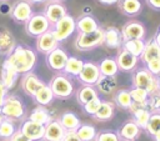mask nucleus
<instances>
[{
  "instance_id": "nucleus-13",
  "label": "nucleus",
  "mask_w": 160,
  "mask_h": 141,
  "mask_svg": "<svg viewBox=\"0 0 160 141\" xmlns=\"http://www.w3.org/2000/svg\"><path fill=\"white\" fill-rule=\"evenodd\" d=\"M28 139H30L31 141H40L44 137V131H45V126L41 124H38L32 120H25L22 121L20 129H19Z\"/></svg>"
},
{
  "instance_id": "nucleus-40",
  "label": "nucleus",
  "mask_w": 160,
  "mask_h": 141,
  "mask_svg": "<svg viewBox=\"0 0 160 141\" xmlns=\"http://www.w3.org/2000/svg\"><path fill=\"white\" fill-rule=\"evenodd\" d=\"M100 104H101V99H100L99 96H96V97H94L92 100H90L89 102H86L82 107H84V110H85V112H86L88 115L92 116V115L96 112V110L99 109Z\"/></svg>"
},
{
  "instance_id": "nucleus-16",
  "label": "nucleus",
  "mask_w": 160,
  "mask_h": 141,
  "mask_svg": "<svg viewBox=\"0 0 160 141\" xmlns=\"http://www.w3.org/2000/svg\"><path fill=\"white\" fill-rule=\"evenodd\" d=\"M45 82L36 75L34 74L32 71L28 72V74H24L22 76V80H21V89L24 90V92L29 96H34V94L44 85Z\"/></svg>"
},
{
  "instance_id": "nucleus-51",
  "label": "nucleus",
  "mask_w": 160,
  "mask_h": 141,
  "mask_svg": "<svg viewBox=\"0 0 160 141\" xmlns=\"http://www.w3.org/2000/svg\"><path fill=\"white\" fill-rule=\"evenodd\" d=\"M2 120H4V116H2V115H1V112H0V124H1V121H2Z\"/></svg>"
},
{
  "instance_id": "nucleus-24",
  "label": "nucleus",
  "mask_w": 160,
  "mask_h": 141,
  "mask_svg": "<svg viewBox=\"0 0 160 141\" xmlns=\"http://www.w3.org/2000/svg\"><path fill=\"white\" fill-rule=\"evenodd\" d=\"M96 96H99V91L95 86L91 85H81L75 92V97L81 106H84L86 102H89Z\"/></svg>"
},
{
  "instance_id": "nucleus-6",
  "label": "nucleus",
  "mask_w": 160,
  "mask_h": 141,
  "mask_svg": "<svg viewBox=\"0 0 160 141\" xmlns=\"http://www.w3.org/2000/svg\"><path fill=\"white\" fill-rule=\"evenodd\" d=\"M50 30H51L54 37L56 39V41L60 44L61 41H65L68 37H70L75 32V30H76L75 17H72L69 14H66L59 21H56L55 24H52L51 27H50Z\"/></svg>"
},
{
  "instance_id": "nucleus-21",
  "label": "nucleus",
  "mask_w": 160,
  "mask_h": 141,
  "mask_svg": "<svg viewBox=\"0 0 160 141\" xmlns=\"http://www.w3.org/2000/svg\"><path fill=\"white\" fill-rule=\"evenodd\" d=\"M159 57H160V47L156 44L155 39L151 37V39L146 40L145 41V47H144L141 55L139 56V60L144 65H146L149 61H151L154 59H159Z\"/></svg>"
},
{
  "instance_id": "nucleus-5",
  "label": "nucleus",
  "mask_w": 160,
  "mask_h": 141,
  "mask_svg": "<svg viewBox=\"0 0 160 141\" xmlns=\"http://www.w3.org/2000/svg\"><path fill=\"white\" fill-rule=\"evenodd\" d=\"M0 112L4 116V119L18 121L24 119L25 116V106L22 100L16 95H8L5 97V101L2 106L0 107Z\"/></svg>"
},
{
  "instance_id": "nucleus-37",
  "label": "nucleus",
  "mask_w": 160,
  "mask_h": 141,
  "mask_svg": "<svg viewBox=\"0 0 160 141\" xmlns=\"http://www.w3.org/2000/svg\"><path fill=\"white\" fill-rule=\"evenodd\" d=\"M112 77H114V76H102V75H101L95 86H98L99 91H101V92H104V94H110V92L114 90L115 85H116V84L114 82Z\"/></svg>"
},
{
  "instance_id": "nucleus-29",
  "label": "nucleus",
  "mask_w": 160,
  "mask_h": 141,
  "mask_svg": "<svg viewBox=\"0 0 160 141\" xmlns=\"http://www.w3.org/2000/svg\"><path fill=\"white\" fill-rule=\"evenodd\" d=\"M18 76H19V74L15 70H12L10 66L2 64L1 71H0V81L4 84V86L8 90H10L15 85V82L18 80Z\"/></svg>"
},
{
  "instance_id": "nucleus-43",
  "label": "nucleus",
  "mask_w": 160,
  "mask_h": 141,
  "mask_svg": "<svg viewBox=\"0 0 160 141\" xmlns=\"http://www.w3.org/2000/svg\"><path fill=\"white\" fill-rule=\"evenodd\" d=\"M61 141H81V140L78 136L76 131H66Z\"/></svg>"
},
{
  "instance_id": "nucleus-39",
  "label": "nucleus",
  "mask_w": 160,
  "mask_h": 141,
  "mask_svg": "<svg viewBox=\"0 0 160 141\" xmlns=\"http://www.w3.org/2000/svg\"><path fill=\"white\" fill-rule=\"evenodd\" d=\"M94 141H120V137L118 136V132L111 130H101L96 132V136Z\"/></svg>"
},
{
  "instance_id": "nucleus-4",
  "label": "nucleus",
  "mask_w": 160,
  "mask_h": 141,
  "mask_svg": "<svg viewBox=\"0 0 160 141\" xmlns=\"http://www.w3.org/2000/svg\"><path fill=\"white\" fill-rule=\"evenodd\" d=\"M75 49L79 51H90L104 45V29L99 27L92 32H78L75 39Z\"/></svg>"
},
{
  "instance_id": "nucleus-32",
  "label": "nucleus",
  "mask_w": 160,
  "mask_h": 141,
  "mask_svg": "<svg viewBox=\"0 0 160 141\" xmlns=\"http://www.w3.org/2000/svg\"><path fill=\"white\" fill-rule=\"evenodd\" d=\"M82 65H84V61L81 59L75 57V56H69L62 72L69 75V76H75L76 77L80 74V71L82 69Z\"/></svg>"
},
{
  "instance_id": "nucleus-50",
  "label": "nucleus",
  "mask_w": 160,
  "mask_h": 141,
  "mask_svg": "<svg viewBox=\"0 0 160 141\" xmlns=\"http://www.w3.org/2000/svg\"><path fill=\"white\" fill-rule=\"evenodd\" d=\"M156 80H158V87H159V91H160V75L156 76Z\"/></svg>"
},
{
  "instance_id": "nucleus-44",
  "label": "nucleus",
  "mask_w": 160,
  "mask_h": 141,
  "mask_svg": "<svg viewBox=\"0 0 160 141\" xmlns=\"http://www.w3.org/2000/svg\"><path fill=\"white\" fill-rule=\"evenodd\" d=\"M8 96V89L4 86V84L0 81V107L2 106L4 101H5V97Z\"/></svg>"
},
{
  "instance_id": "nucleus-8",
  "label": "nucleus",
  "mask_w": 160,
  "mask_h": 141,
  "mask_svg": "<svg viewBox=\"0 0 160 141\" xmlns=\"http://www.w3.org/2000/svg\"><path fill=\"white\" fill-rule=\"evenodd\" d=\"M68 52L61 49V47H55L52 51H50L49 54H46V65L48 67L54 71V72H62L64 67H65V64L68 61Z\"/></svg>"
},
{
  "instance_id": "nucleus-9",
  "label": "nucleus",
  "mask_w": 160,
  "mask_h": 141,
  "mask_svg": "<svg viewBox=\"0 0 160 141\" xmlns=\"http://www.w3.org/2000/svg\"><path fill=\"white\" fill-rule=\"evenodd\" d=\"M101 74L99 70L98 64L91 62V61H86L82 65V69L80 71V74L76 76V79L82 84V85H91L95 86L96 82L99 81Z\"/></svg>"
},
{
  "instance_id": "nucleus-49",
  "label": "nucleus",
  "mask_w": 160,
  "mask_h": 141,
  "mask_svg": "<svg viewBox=\"0 0 160 141\" xmlns=\"http://www.w3.org/2000/svg\"><path fill=\"white\" fill-rule=\"evenodd\" d=\"M152 140H154V141H160V131H159L155 136H152Z\"/></svg>"
},
{
  "instance_id": "nucleus-3",
  "label": "nucleus",
  "mask_w": 160,
  "mask_h": 141,
  "mask_svg": "<svg viewBox=\"0 0 160 141\" xmlns=\"http://www.w3.org/2000/svg\"><path fill=\"white\" fill-rule=\"evenodd\" d=\"M131 81H132V86L134 87H142V89H145L149 92L150 96L160 94L159 87H158L156 76L152 75L145 66L134 70Z\"/></svg>"
},
{
  "instance_id": "nucleus-30",
  "label": "nucleus",
  "mask_w": 160,
  "mask_h": 141,
  "mask_svg": "<svg viewBox=\"0 0 160 141\" xmlns=\"http://www.w3.org/2000/svg\"><path fill=\"white\" fill-rule=\"evenodd\" d=\"M98 66H99L100 74L102 76H115L119 72L118 64H116L115 59H112V57H105V59H102L98 64Z\"/></svg>"
},
{
  "instance_id": "nucleus-23",
  "label": "nucleus",
  "mask_w": 160,
  "mask_h": 141,
  "mask_svg": "<svg viewBox=\"0 0 160 141\" xmlns=\"http://www.w3.org/2000/svg\"><path fill=\"white\" fill-rule=\"evenodd\" d=\"M114 112H115V104L111 101L101 100V104L96 110V112L92 115V119L99 122H105L112 119Z\"/></svg>"
},
{
  "instance_id": "nucleus-1",
  "label": "nucleus",
  "mask_w": 160,
  "mask_h": 141,
  "mask_svg": "<svg viewBox=\"0 0 160 141\" xmlns=\"http://www.w3.org/2000/svg\"><path fill=\"white\" fill-rule=\"evenodd\" d=\"M36 61H38V56L31 47L24 45H16L15 49L11 51V54H9L5 57L2 64L10 66L18 74L24 75L32 71V69L36 65Z\"/></svg>"
},
{
  "instance_id": "nucleus-22",
  "label": "nucleus",
  "mask_w": 160,
  "mask_h": 141,
  "mask_svg": "<svg viewBox=\"0 0 160 141\" xmlns=\"http://www.w3.org/2000/svg\"><path fill=\"white\" fill-rule=\"evenodd\" d=\"M118 9L119 11L129 17L136 16L140 14L142 9V4L140 0H118Z\"/></svg>"
},
{
  "instance_id": "nucleus-34",
  "label": "nucleus",
  "mask_w": 160,
  "mask_h": 141,
  "mask_svg": "<svg viewBox=\"0 0 160 141\" xmlns=\"http://www.w3.org/2000/svg\"><path fill=\"white\" fill-rule=\"evenodd\" d=\"M96 132L98 131H96L95 126L89 125V124H81L76 130V134L81 141H94Z\"/></svg>"
},
{
  "instance_id": "nucleus-33",
  "label": "nucleus",
  "mask_w": 160,
  "mask_h": 141,
  "mask_svg": "<svg viewBox=\"0 0 160 141\" xmlns=\"http://www.w3.org/2000/svg\"><path fill=\"white\" fill-rule=\"evenodd\" d=\"M122 49H125L126 51H129L130 54H132L134 56L139 57L145 47V40L144 39H131V40H126L122 41Z\"/></svg>"
},
{
  "instance_id": "nucleus-48",
  "label": "nucleus",
  "mask_w": 160,
  "mask_h": 141,
  "mask_svg": "<svg viewBox=\"0 0 160 141\" xmlns=\"http://www.w3.org/2000/svg\"><path fill=\"white\" fill-rule=\"evenodd\" d=\"M30 4H41V2H45L48 0H28Z\"/></svg>"
},
{
  "instance_id": "nucleus-19",
  "label": "nucleus",
  "mask_w": 160,
  "mask_h": 141,
  "mask_svg": "<svg viewBox=\"0 0 160 141\" xmlns=\"http://www.w3.org/2000/svg\"><path fill=\"white\" fill-rule=\"evenodd\" d=\"M104 45L109 49H121L122 36L120 30L114 26L104 29Z\"/></svg>"
},
{
  "instance_id": "nucleus-11",
  "label": "nucleus",
  "mask_w": 160,
  "mask_h": 141,
  "mask_svg": "<svg viewBox=\"0 0 160 141\" xmlns=\"http://www.w3.org/2000/svg\"><path fill=\"white\" fill-rule=\"evenodd\" d=\"M120 32L122 36V41H126V40H131V39H144L146 30L141 21L130 20L121 27Z\"/></svg>"
},
{
  "instance_id": "nucleus-7",
  "label": "nucleus",
  "mask_w": 160,
  "mask_h": 141,
  "mask_svg": "<svg viewBox=\"0 0 160 141\" xmlns=\"http://www.w3.org/2000/svg\"><path fill=\"white\" fill-rule=\"evenodd\" d=\"M51 24L45 17L44 14H32L31 17L25 24V32L31 37H38L41 34L50 30Z\"/></svg>"
},
{
  "instance_id": "nucleus-52",
  "label": "nucleus",
  "mask_w": 160,
  "mask_h": 141,
  "mask_svg": "<svg viewBox=\"0 0 160 141\" xmlns=\"http://www.w3.org/2000/svg\"><path fill=\"white\" fill-rule=\"evenodd\" d=\"M51 1H59V2H61V1H64V0H51Z\"/></svg>"
},
{
  "instance_id": "nucleus-12",
  "label": "nucleus",
  "mask_w": 160,
  "mask_h": 141,
  "mask_svg": "<svg viewBox=\"0 0 160 141\" xmlns=\"http://www.w3.org/2000/svg\"><path fill=\"white\" fill-rule=\"evenodd\" d=\"M115 61L118 64V69L119 71L122 72H131L136 69L138 66V61L139 57L134 56L132 54H130L129 51H126L125 49H119V52L115 57Z\"/></svg>"
},
{
  "instance_id": "nucleus-45",
  "label": "nucleus",
  "mask_w": 160,
  "mask_h": 141,
  "mask_svg": "<svg viewBox=\"0 0 160 141\" xmlns=\"http://www.w3.org/2000/svg\"><path fill=\"white\" fill-rule=\"evenodd\" d=\"M146 5L149 7H151L152 10H158L160 11V0H145Z\"/></svg>"
},
{
  "instance_id": "nucleus-31",
  "label": "nucleus",
  "mask_w": 160,
  "mask_h": 141,
  "mask_svg": "<svg viewBox=\"0 0 160 141\" xmlns=\"http://www.w3.org/2000/svg\"><path fill=\"white\" fill-rule=\"evenodd\" d=\"M114 104L115 106L122 109V110H129V107L132 104V99L130 96L129 90L126 89H120L114 94Z\"/></svg>"
},
{
  "instance_id": "nucleus-54",
  "label": "nucleus",
  "mask_w": 160,
  "mask_h": 141,
  "mask_svg": "<svg viewBox=\"0 0 160 141\" xmlns=\"http://www.w3.org/2000/svg\"><path fill=\"white\" fill-rule=\"evenodd\" d=\"M120 141H125V140H120Z\"/></svg>"
},
{
  "instance_id": "nucleus-42",
  "label": "nucleus",
  "mask_w": 160,
  "mask_h": 141,
  "mask_svg": "<svg viewBox=\"0 0 160 141\" xmlns=\"http://www.w3.org/2000/svg\"><path fill=\"white\" fill-rule=\"evenodd\" d=\"M9 141H31V140L28 139L20 130H16V131L12 134V136L9 139Z\"/></svg>"
},
{
  "instance_id": "nucleus-10",
  "label": "nucleus",
  "mask_w": 160,
  "mask_h": 141,
  "mask_svg": "<svg viewBox=\"0 0 160 141\" xmlns=\"http://www.w3.org/2000/svg\"><path fill=\"white\" fill-rule=\"evenodd\" d=\"M32 14H34L32 6L28 0H18L12 5L11 11H10L11 19L18 24H24V25L31 17Z\"/></svg>"
},
{
  "instance_id": "nucleus-36",
  "label": "nucleus",
  "mask_w": 160,
  "mask_h": 141,
  "mask_svg": "<svg viewBox=\"0 0 160 141\" xmlns=\"http://www.w3.org/2000/svg\"><path fill=\"white\" fill-rule=\"evenodd\" d=\"M130 92V96L132 99V102H138V104H148L149 102V92L142 89V87H131L129 90Z\"/></svg>"
},
{
  "instance_id": "nucleus-35",
  "label": "nucleus",
  "mask_w": 160,
  "mask_h": 141,
  "mask_svg": "<svg viewBox=\"0 0 160 141\" xmlns=\"http://www.w3.org/2000/svg\"><path fill=\"white\" fill-rule=\"evenodd\" d=\"M145 131L149 136H155L160 131V112L154 111L150 115V119L148 121V125L145 127Z\"/></svg>"
},
{
  "instance_id": "nucleus-41",
  "label": "nucleus",
  "mask_w": 160,
  "mask_h": 141,
  "mask_svg": "<svg viewBox=\"0 0 160 141\" xmlns=\"http://www.w3.org/2000/svg\"><path fill=\"white\" fill-rule=\"evenodd\" d=\"M145 67H146L152 75H155V76L160 75V57L149 61V62L145 65Z\"/></svg>"
},
{
  "instance_id": "nucleus-18",
  "label": "nucleus",
  "mask_w": 160,
  "mask_h": 141,
  "mask_svg": "<svg viewBox=\"0 0 160 141\" xmlns=\"http://www.w3.org/2000/svg\"><path fill=\"white\" fill-rule=\"evenodd\" d=\"M140 134H141V129L135 124L132 119L124 122L118 131V136L120 137V140H125V141H135L136 139H139Z\"/></svg>"
},
{
  "instance_id": "nucleus-47",
  "label": "nucleus",
  "mask_w": 160,
  "mask_h": 141,
  "mask_svg": "<svg viewBox=\"0 0 160 141\" xmlns=\"http://www.w3.org/2000/svg\"><path fill=\"white\" fill-rule=\"evenodd\" d=\"M99 1L104 5H114V4L118 2V0H99Z\"/></svg>"
},
{
  "instance_id": "nucleus-38",
  "label": "nucleus",
  "mask_w": 160,
  "mask_h": 141,
  "mask_svg": "<svg viewBox=\"0 0 160 141\" xmlns=\"http://www.w3.org/2000/svg\"><path fill=\"white\" fill-rule=\"evenodd\" d=\"M15 125L11 120H8V119H4L0 124V139L2 140H9L12 134L15 132Z\"/></svg>"
},
{
  "instance_id": "nucleus-27",
  "label": "nucleus",
  "mask_w": 160,
  "mask_h": 141,
  "mask_svg": "<svg viewBox=\"0 0 160 141\" xmlns=\"http://www.w3.org/2000/svg\"><path fill=\"white\" fill-rule=\"evenodd\" d=\"M15 46H16V41L12 34L9 30L0 31V52L8 56L9 54H11Z\"/></svg>"
},
{
  "instance_id": "nucleus-53",
  "label": "nucleus",
  "mask_w": 160,
  "mask_h": 141,
  "mask_svg": "<svg viewBox=\"0 0 160 141\" xmlns=\"http://www.w3.org/2000/svg\"><path fill=\"white\" fill-rule=\"evenodd\" d=\"M0 1H6V0H0Z\"/></svg>"
},
{
  "instance_id": "nucleus-46",
  "label": "nucleus",
  "mask_w": 160,
  "mask_h": 141,
  "mask_svg": "<svg viewBox=\"0 0 160 141\" xmlns=\"http://www.w3.org/2000/svg\"><path fill=\"white\" fill-rule=\"evenodd\" d=\"M154 39H155L156 44L159 45V47H160V26L158 27V30H156V32H155V35H154Z\"/></svg>"
},
{
  "instance_id": "nucleus-15",
  "label": "nucleus",
  "mask_w": 160,
  "mask_h": 141,
  "mask_svg": "<svg viewBox=\"0 0 160 141\" xmlns=\"http://www.w3.org/2000/svg\"><path fill=\"white\" fill-rule=\"evenodd\" d=\"M42 14L49 20V22L52 25L56 21H59L62 16H65L68 14V10H66L65 5H62L61 2H59V1H51L50 0L45 5V9H44V12Z\"/></svg>"
},
{
  "instance_id": "nucleus-25",
  "label": "nucleus",
  "mask_w": 160,
  "mask_h": 141,
  "mask_svg": "<svg viewBox=\"0 0 160 141\" xmlns=\"http://www.w3.org/2000/svg\"><path fill=\"white\" fill-rule=\"evenodd\" d=\"M58 120L61 124V126L65 129V131H76L78 127L81 125L80 119L72 111H65V112H62Z\"/></svg>"
},
{
  "instance_id": "nucleus-26",
  "label": "nucleus",
  "mask_w": 160,
  "mask_h": 141,
  "mask_svg": "<svg viewBox=\"0 0 160 141\" xmlns=\"http://www.w3.org/2000/svg\"><path fill=\"white\" fill-rule=\"evenodd\" d=\"M34 100L36 101V104L41 105V106H48L54 101V94L50 89V86L48 84H44L35 94H34Z\"/></svg>"
},
{
  "instance_id": "nucleus-14",
  "label": "nucleus",
  "mask_w": 160,
  "mask_h": 141,
  "mask_svg": "<svg viewBox=\"0 0 160 141\" xmlns=\"http://www.w3.org/2000/svg\"><path fill=\"white\" fill-rule=\"evenodd\" d=\"M59 46V42L56 41V39L54 37L51 30H48L46 32L41 34L40 36L36 37L35 40V47L38 50V52L40 54H49L50 51H52L55 47Z\"/></svg>"
},
{
  "instance_id": "nucleus-28",
  "label": "nucleus",
  "mask_w": 160,
  "mask_h": 141,
  "mask_svg": "<svg viewBox=\"0 0 160 141\" xmlns=\"http://www.w3.org/2000/svg\"><path fill=\"white\" fill-rule=\"evenodd\" d=\"M29 120H32V121L45 126L46 124H49L52 120V116H51V114L49 112V110L45 106L39 105L35 109H32V111L29 115Z\"/></svg>"
},
{
  "instance_id": "nucleus-20",
  "label": "nucleus",
  "mask_w": 160,
  "mask_h": 141,
  "mask_svg": "<svg viewBox=\"0 0 160 141\" xmlns=\"http://www.w3.org/2000/svg\"><path fill=\"white\" fill-rule=\"evenodd\" d=\"M75 26H76V31L78 32H81V34L92 32V31H95V30H98L100 27L98 20L94 16L88 15V14L80 15L75 20Z\"/></svg>"
},
{
  "instance_id": "nucleus-17",
  "label": "nucleus",
  "mask_w": 160,
  "mask_h": 141,
  "mask_svg": "<svg viewBox=\"0 0 160 141\" xmlns=\"http://www.w3.org/2000/svg\"><path fill=\"white\" fill-rule=\"evenodd\" d=\"M65 129L61 126L58 119H52L49 124L45 125L44 131V141H61L65 135Z\"/></svg>"
},
{
  "instance_id": "nucleus-2",
  "label": "nucleus",
  "mask_w": 160,
  "mask_h": 141,
  "mask_svg": "<svg viewBox=\"0 0 160 141\" xmlns=\"http://www.w3.org/2000/svg\"><path fill=\"white\" fill-rule=\"evenodd\" d=\"M54 94L55 99H60V100H65L69 99L72 94H74V82L70 79L69 75L64 74V72H56L49 81L48 84Z\"/></svg>"
}]
</instances>
